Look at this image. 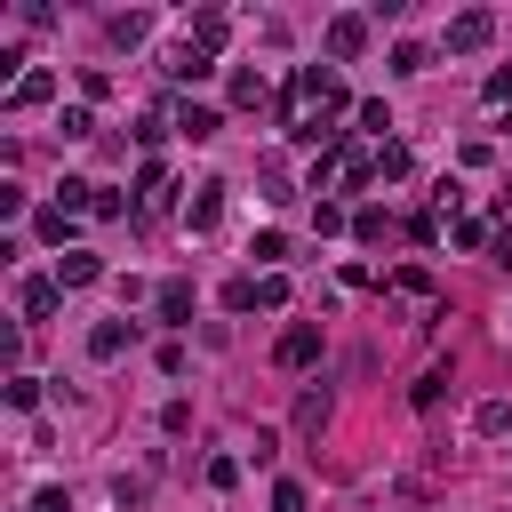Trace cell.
<instances>
[{"instance_id": "6da1fadb", "label": "cell", "mask_w": 512, "mask_h": 512, "mask_svg": "<svg viewBox=\"0 0 512 512\" xmlns=\"http://www.w3.org/2000/svg\"><path fill=\"white\" fill-rule=\"evenodd\" d=\"M368 176H376V152H360V144H336L312 160V192H360Z\"/></svg>"}, {"instance_id": "7a4b0ae2", "label": "cell", "mask_w": 512, "mask_h": 512, "mask_svg": "<svg viewBox=\"0 0 512 512\" xmlns=\"http://www.w3.org/2000/svg\"><path fill=\"white\" fill-rule=\"evenodd\" d=\"M296 96H304V104H320V120L352 104V96H344V80H336V64H304V72H296Z\"/></svg>"}, {"instance_id": "3957f363", "label": "cell", "mask_w": 512, "mask_h": 512, "mask_svg": "<svg viewBox=\"0 0 512 512\" xmlns=\"http://www.w3.org/2000/svg\"><path fill=\"white\" fill-rule=\"evenodd\" d=\"M496 40V16L488 8H464V16H448V56H480Z\"/></svg>"}, {"instance_id": "277c9868", "label": "cell", "mask_w": 512, "mask_h": 512, "mask_svg": "<svg viewBox=\"0 0 512 512\" xmlns=\"http://www.w3.org/2000/svg\"><path fill=\"white\" fill-rule=\"evenodd\" d=\"M56 304H64L56 272H32V280H16V312H24V320H56Z\"/></svg>"}, {"instance_id": "5b68a950", "label": "cell", "mask_w": 512, "mask_h": 512, "mask_svg": "<svg viewBox=\"0 0 512 512\" xmlns=\"http://www.w3.org/2000/svg\"><path fill=\"white\" fill-rule=\"evenodd\" d=\"M328 416H336L328 384H304V392H296V440H320V432H328Z\"/></svg>"}, {"instance_id": "8992f818", "label": "cell", "mask_w": 512, "mask_h": 512, "mask_svg": "<svg viewBox=\"0 0 512 512\" xmlns=\"http://www.w3.org/2000/svg\"><path fill=\"white\" fill-rule=\"evenodd\" d=\"M272 360H280V368H312V360H320V328H312V320H296V328L272 344Z\"/></svg>"}, {"instance_id": "52a82bcc", "label": "cell", "mask_w": 512, "mask_h": 512, "mask_svg": "<svg viewBox=\"0 0 512 512\" xmlns=\"http://www.w3.org/2000/svg\"><path fill=\"white\" fill-rule=\"evenodd\" d=\"M360 48H368V16H328V56L352 64Z\"/></svg>"}, {"instance_id": "ba28073f", "label": "cell", "mask_w": 512, "mask_h": 512, "mask_svg": "<svg viewBox=\"0 0 512 512\" xmlns=\"http://www.w3.org/2000/svg\"><path fill=\"white\" fill-rule=\"evenodd\" d=\"M48 96H56V72H40V64H32L24 80H8V112H32V104H48Z\"/></svg>"}, {"instance_id": "9c48e42d", "label": "cell", "mask_w": 512, "mask_h": 512, "mask_svg": "<svg viewBox=\"0 0 512 512\" xmlns=\"http://www.w3.org/2000/svg\"><path fill=\"white\" fill-rule=\"evenodd\" d=\"M216 128H224V112H216V104H192V96L176 104V136H192V144H208Z\"/></svg>"}, {"instance_id": "30bf717a", "label": "cell", "mask_w": 512, "mask_h": 512, "mask_svg": "<svg viewBox=\"0 0 512 512\" xmlns=\"http://www.w3.org/2000/svg\"><path fill=\"white\" fill-rule=\"evenodd\" d=\"M168 192H176V184H168V168H160V160H144V168H136V208H144V216H160V208H168Z\"/></svg>"}, {"instance_id": "8fae6325", "label": "cell", "mask_w": 512, "mask_h": 512, "mask_svg": "<svg viewBox=\"0 0 512 512\" xmlns=\"http://www.w3.org/2000/svg\"><path fill=\"white\" fill-rule=\"evenodd\" d=\"M216 216H224V184L208 176V184H192V200H184V224H192V232H208Z\"/></svg>"}, {"instance_id": "7c38bea8", "label": "cell", "mask_w": 512, "mask_h": 512, "mask_svg": "<svg viewBox=\"0 0 512 512\" xmlns=\"http://www.w3.org/2000/svg\"><path fill=\"white\" fill-rule=\"evenodd\" d=\"M88 280H104V256H88V248H64V256H56V288H88Z\"/></svg>"}, {"instance_id": "4fadbf2b", "label": "cell", "mask_w": 512, "mask_h": 512, "mask_svg": "<svg viewBox=\"0 0 512 512\" xmlns=\"http://www.w3.org/2000/svg\"><path fill=\"white\" fill-rule=\"evenodd\" d=\"M224 40H232V16H224V8H200V16H192V48H200V56H216Z\"/></svg>"}, {"instance_id": "5bb4252c", "label": "cell", "mask_w": 512, "mask_h": 512, "mask_svg": "<svg viewBox=\"0 0 512 512\" xmlns=\"http://www.w3.org/2000/svg\"><path fill=\"white\" fill-rule=\"evenodd\" d=\"M208 72H216V56H200V48H192V40H184V48H176V56H168V80H176V88H200V80H208Z\"/></svg>"}, {"instance_id": "9a60e30c", "label": "cell", "mask_w": 512, "mask_h": 512, "mask_svg": "<svg viewBox=\"0 0 512 512\" xmlns=\"http://www.w3.org/2000/svg\"><path fill=\"white\" fill-rule=\"evenodd\" d=\"M152 304H160V320H168V328H192V280H160V296H152Z\"/></svg>"}, {"instance_id": "2e32d148", "label": "cell", "mask_w": 512, "mask_h": 512, "mask_svg": "<svg viewBox=\"0 0 512 512\" xmlns=\"http://www.w3.org/2000/svg\"><path fill=\"white\" fill-rule=\"evenodd\" d=\"M32 232H40V240H48L56 256H64V248H72V208H56V200H48V208L32 216Z\"/></svg>"}, {"instance_id": "e0dca14e", "label": "cell", "mask_w": 512, "mask_h": 512, "mask_svg": "<svg viewBox=\"0 0 512 512\" xmlns=\"http://www.w3.org/2000/svg\"><path fill=\"white\" fill-rule=\"evenodd\" d=\"M128 336H136L128 320H96V328H88V352H96V360H120V352H128Z\"/></svg>"}, {"instance_id": "ac0fdd59", "label": "cell", "mask_w": 512, "mask_h": 512, "mask_svg": "<svg viewBox=\"0 0 512 512\" xmlns=\"http://www.w3.org/2000/svg\"><path fill=\"white\" fill-rule=\"evenodd\" d=\"M104 32H112V48H144V32H152V16H144V8H128V16H112Z\"/></svg>"}, {"instance_id": "d6986e66", "label": "cell", "mask_w": 512, "mask_h": 512, "mask_svg": "<svg viewBox=\"0 0 512 512\" xmlns=\"http://www.w3.org/2000/svg\"><path fill=\"white\" fill-rule=\"evenodd\" d=\"M472 432L504 440V432H512V400H480V408H472Z\"/></svg>"}, {"instance_id": "ffe728a7", "label": "cell", "mask_w": 512, "mask_h": 512, "mask_svg": "<svg viewBox=\"0 0 512 512\" xmlns=\"http://www.w3.org/2000/svg\"><path fill=\"white\" fill-rule=\"evenodd\" d=\"M232 104L256 112V104H264V72H232Z\"/></svg>"}, {"instance_id": "44dd1931", "label": "cell", "mask_w": 512, "mask_h": 512, "mask_svg": "<svg viewBox=\"0 0 512 512\" xmlns=\"http://www.w3.org/2000/svg\"><path fill=\"white\" fill-rule=\"evenodd\" d=\"M376 176L400 184V176H408V144H376Z\"/></svg>"}, {"instance_id": "7402d4cb", "label": "cell", "mask_w": 512, "mask_h": 512, "mask_svg": "<svg viewBox=\"0 0 512 512\" xmlns=\"http://www.w3.org/2000/svg\"><path fill=\"white\" fill-rule=\"evenodd\" d=\"M312 232H320V240H328V232H352V216H344L336 200H312Z\"/></svg>"}, {"instance_id": "603a6c76", "label": "cell", "mask_w": 512, "mask_h": 512, "mask_svg": "<svg viewBox=\"0 0 512 512\" xmlns=\"http://www.w3.org/2000/svg\"><path fill=\"white\" fill-rule=\"evenodd\" d=\"M248 256H256L264 272H280V256H288V240H280V232H256V240H248Z\"/></svg>"}, {"instance_id": "cb8c5ba5", "label": "cell", "mask_w": 512, "mask_h": 512, "mask_svg": "<svg viewBox=\"0 0 512 512\" xmlns=\"http://www.w3.org/2000/svg\"><path fill=\"white\" fill-rule=\"evenodd\" d=\"M224 312H256V272H240V280H224Z\"/></svg>"}, {"instance_id": "d4e9b609", "label": "cell", "mask_w": 512, "mask_h": 512, "mask_svg": "<svg viewBox=\"0 0 512 512\" xmlns=\"http://www.w3.org/2000/svg\"><path fill=\"white\" fill-rule=\"evenodd\" d=\"M256 304L280 312V304H288V272H256Z\"/></svg>"}, {"instance_id": "484cf974", "label": "cell", "mask_w": 512, "mask_h": 512, "mask_svg": "<svg viewBox=\"0 0 512 512\" xmlns=\"http://www.w3.org/2000/svg\"><path fill=\"white\" fill-rule=\"evenodd\" d=\"M352 112H360V128H376V136L392 128V104H384V96H368V104H352ZM384 144H392V136H384Z\"/></svg>"}, {"instance_id": "4316f807", "label": "cell", "mask_w": 512, "mask_h": 512, "mask_svg": "<svg viewBox=\"0 0 512 512\" xmlns=\"http://www.w3.org/2000/svg\"><path fill=\"white\" fill-rule=\"evenodd\" d=\"M352 240L376 248V240H384V208H352Z\"/></svg>"}, {"instance_id": "83f0119b", "label": "cell", "mask_w": 512, "mask_h": 512, "mask_svg": "<svg viewBox=\"0 0 512 512\" xmlns=\"http://www.w3.org/2000/svg\"><path fill=\"white\" fill-rule=\"evenodd\" d=\"M8 408H40V376L16 368V376H8Z\"/></svg>"}, {"instance_id": "f1b7e54d", "label": "cell", "mask_w": 512, "mask_h": 512, "mask_svg": "<svg viewBox=\"0 0 512 512\" xmlns=\"http://www.w3.org/2000/svg\"><path fill=\"white\" fill-rule=\"evenodd\" d=\"M440 384H448V368H424V376L408 384V400H416V408H432V400H440Z\"/></svg>"}, {"instance_id": "f546056e", "label": "cell", "mask_w": 512, "mask_h": 512, "mask_svg": "<svg viewBox=\"0 0 512 512\" xmlns=\"http://www.w3.org/2000/svg\"><path fill=\"white\" fill-rule=\"evenodd\" d=\"M424 64H432V56H424L416 40H400V48H392V72H400V80H408V72H424Z\"/></svg>"}, {"instance_id": "4dcf8cb0", "label": "cell", "mask_w": 512, "mask_h": 512, "mask_svg": "<svg viewBox=\"0 0 512 512\" xmlns=\"http://www.w3.org/2000/svg\"><path fill=\"white\" fill-rule=\"evenodd\" d=\"M488 240H496V224H480V216H464V224H456V248H488Z\"/></svg>"}, {"instance_id": "1f68e13d", "label": "cell", "mask_w": 512, "mask_h": 512, "mask_svg": "<svg viewBox=\"0 0 512 512\" xmlns=\"http://www.w3.org/2000/svg\"><path fill=\"white\" fill-rule=\"evenodd\" d=\"M240 480V456H208V488H232Z\"/></svg>"}, {"instance_id": "d6a6232c", "label": "cell", "mask_w": 512, "mask_h": 512, "mask_svg": "<svg viewBox=\"0 0 512 512\" xmlns=\"http://www.w3.org/2000/svg\"><path fill=\"white\" fill-rule=\"evenodd\" d=\"M480 96H488V104H512V64H496V72H488V88H480Z\"/></svg>"}, {"instance_id": "836d02e7", "label": "cell", "mask_w": 512, "mask_h": 512, "mask_svg": "<svg viewBox=\"0 0 512 512\" xmlns=\"http://www.w3.org/2000/svg\"><path fill=\"white\" fill-rule=\"evenodd\" d=\"M272 512H304V488H296V480H280V488H272Z\"/></svg>"}, {"instance_id": "e575fe53", "label": "cell", "mask_w": 512, "mask_h": 512, "mask_svg": "<svg viewBox=\"0 0 512 512\" xmlns=\"http://www.w3.org/2000/svg\"><path fill=\"white\" fill-rule=\"evenodd\" d=\"M488 264H504V272H512V224H496V240H488Z\"/></svg>"}, {"instance_id": "d590c367", "label": "cell", "mask_w": 512, "mask_h": 512, "mask_svg": "<svg viewBox=\"0 0 512 512\" xmlns=\"http://www.w3.org/2000/svg\"><path fill=\"white\" fill-rule=\"evenodd\" d=\"M32 512H72V496H64V488H40V496H32Z\"/></svg>"}]
</instances>
